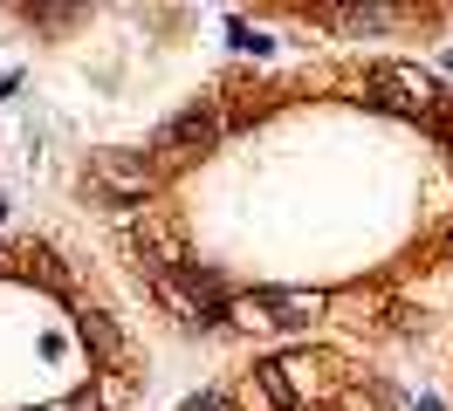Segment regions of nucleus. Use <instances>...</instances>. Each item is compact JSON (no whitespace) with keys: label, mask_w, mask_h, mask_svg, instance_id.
I'll return each instance as SVG.
<instances>
[{"label":"nucleus","mask_w":453,"mask_h":411,"mask_svg":"<svg viewBox=\"0 0 453 411\" xmlns=\"http://www.w3.org/2000/svg\"><path fill=\"white\" fill-rule=\"evenodd\" d=\"M220 137H226V110H220V89H213V96L186 103L172 124H158V137H151V158H158V164L199 158V151H213Z\"/></svg>","instance_id":"nucleus-1"},{"label":"nucleus","mask_w":453,"mask_h":411,"mask_svg":"<svg viewBox=\"0 0 453 411\" xmlns=\"http://www.w3.org/2000/svg\"><path fill=\"white\" fill-rule=\"evenodd\" d=\"M76 336L89 343V356H96L104 370H124V356H131V336L117 329V316H104V308H83V316H76Z\"/></svg>","instance_id":"nucleus-2"},{"label":"nucleus","mask_w":453,"mask_h":411,"mask_svg":"<svg viewBox=\"0 0 453 411\" xmlns=\"http://www.w3.org/2000/svg\"><path fill=\"white\" fill-rule=\"evenodd\" d=\"M405 21L392 0H343L337 7V27L350 34V42H365V34H392V27Z\"/></svg>","instance_id":"nucleus-3"},{"label":"nucleus","mask_w":453,"mask_h":411,"mask_svg":"<svg viewBox=\"0 0 453 411\" xmlns=\"http://www.w3.org/2000/svg\"><path fill=\"white\" fill-rule=\"evenodd\" d=\"M179 411H234V398H226V391H206V398H186Z\"/></svg>","instance_id":"nucleus-4"},{"label":"nucleus","mask_w":453,"mask_h":411,"mask_svg":"<svg viewBox=\"0 0 453 411\" xmlns=\"http://www.w3.org/2000/svg\"><path fill=\"white\" fill-rule=\"evenodd\" d=\"M447 261H453V233H447Z\"/></svg>","instance_id":"nucleus-5"}]
</instances>
